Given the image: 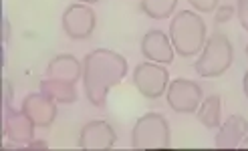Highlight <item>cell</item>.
Here are the masks:
<instances>
[{
    "mask_svg": "<svg viewBox=\"0 0 248 151\" xmlns=\"http://www.w3.org/2000/svg\"><path fill=\"white\" fill-rule=\"evenodd\" d=\"M244 50H246V59H248V45H246V48H244Z\"/></svg>",
    "mask_w": 248,
    "mask_h": 151,
    "instance_id": "27",
    "label": "cell"
},
{
    "mask_svg": "<svg viewBox=\"0 0 248 151\" xmlns=\"http://www.w3.org/2000/svg\"><path fill=\"white\" fill-rule=\"evenodd\" d=\"M176 6H178V0H141V10L150 18H155V20L171 16Z\"/></svg>",
    "mask_w": 248,
    "mask_h": 151,
    "instance_id": "16",
    "label": "cell"
},
{
    "mask_svg": "<svg viewBox=\"0 0 248 151\" xmlns=\"http://www.w3.org/2000/svg\"><path fill=\"white\" fill-rule=\"evenodd\" d=\"M236 16H238V20L242 24V29L248 32V6L246 4H238L236 6Z\"/></svg>",
    "mask_w": 248,
    "mask_h": 151,
    "instance_id": "20",
    "label": "cell"
},
{
    "mask_svg": "<svg viewBox=\"0 0 248 151\" xmlns=\"http://www.w3.org/2000/svg\"><path fill=\"white\" fill-rule=\"evenodd\" d=\"M79 2H83V4H95V2H99V0H79Z\"/></svg>",
    "mask_w": 248,
    "mask_h": 151,
    "instance_id": "24",
    "label": "cell"
},
{
    "mask_svg": "<svg viewBox=\"0 0 248 151\" xmlns=\"http://www.w3.org/2000/svg\"><path fill=\"white\" fill-rule=\"evenodd\" d=\"M171 145L170 123L159 113H145L133 125L131 147L133 149H166Z\"/></svg>",
    "mask_w": 248,
    "mask_h": 151,
    "instance_id": "4",
    "label": "cell"
},
{
    "mask_svg": "<svg viewBox=\"0 0 248 151\" xmlns=\"http://www.w3.org/2000/svg\"><path fill=\"white\" fill-rule=\"evenodd\" d=\"M246 135H248V121L242 115H238V113H234L218 127L214 141H216V147L232 149V147H240Z\"/></svg>",
    "mask_w": 248,
    "mask_h": 151,
    "instance_id": "12",
    "label": "cell"
},
{
    "mask_svg": "<svg viewBox=\"0 0 248 151\" xmlns=\"http://www.w3.org/2000/svg\"><path fill=\"white\" fill-rule=\"evenodd\" d=\"M20 109L31 117L36 129H48L57 119V101L46 97L45 93H29L22 99Z\"/></svg>",
    "mask_w": 248,
    "mask_h": 151,
    "instance_id": "8",
    "label": "cell"
},
{
    "mask_svg": "<svg viewBox=\"0 0 248 151\" xmlns=\"http://www.w3.org/2000/svg\"><path fill=\"white\" fill-rule=\"evenodd\" d=\"M234 6H230V4H224V6H220V8H216V22L218 24H222V22H228L232 16H234Z\"/></svg>",
    "mask_w": 248,
    "mask_h": 151,
    "instance_id": "18",
    "label": "cell"
},
{
    "mask_svg": "<svg viewBox=\"0 0 248 151\" xmlns=\"http://www.w3.org/2000/svg\"><path fill=\"white\" fill-rule=\"evenodd\" d=\"M232 59H234V48L232 43L228 41V36L224 32H212V36L206 41L200 57H198L194 69L200 77L214 79L224 75L232 67Z\"/></svg>",
    "mask_w": 248,
    "mask_h": 151,
    "instance_id": "3",
    "label": "cell"
},
{
    "mask_svg": "<svg viewBox=\"0 0 248 151\" xmlns=\"http://www.w3.org/2000/svg\"><path fill=\"white\" fill-rule=\"evenodd\" d=\"M242 91H244V97H248V71L244 73V79H242Z\"/></svg>",
    "mask_w": 248,
    "mask_h": 151,
    "instance_id": "23",
    "label": "cell"
},
{
    "mask_svg": "<svg viewBox=\"0 0 248 151\" xmlns=\"http://www.w3.org/2000/svg\"><path fill=\"white\" fill-rule=\"evenodd\" d=\"M188 2L194 6L196 12H212L218 8L220 0H188Z\"/></svg>",
    "mask_w": 248,
    "mask_h": 151,
    "instance_id": "17",
    "label": "cell"
},
{
    "mask_svg": "<svg viewBox=\"0 0 248 151\" xmlns=\"http://www.w3.org/2000/svg\"><path fill=\"white\" fill-rule=\"evenodd\" d=\"M95 24H97L95 10L83 2L71 4L63 12V30L73 41L89 39L95 30Z\"/></svg>",
    "mask_w": 248,
    "mask_h": 151,
    "instance_id": "7",
    "label": "cell"
},
{
    "mask_svg": "<svg viewBox=\"0 0 248 151\" xmlns=\"http://www.w3.org/2000/svg\"><path fill=\"white\" fill-rule=\"evenodd\" d=\"M127 75V60L115 50L95 48L83 59L85 97L95 107H103L109 89L117 87Z\"/></svg>",
    "mask_w": 248,
    "mask_h": 151,
    "instance_id": "1",
    "label": "cell"
},
{
    "mask_svg": "<svg viewBox=\"0 0 248 151\" xmlns=\"http://www.w3.org/2000/svg\"><path fill=\"white\" fill-rule=\"evenodd\" d=\"M238 4H246L248 6V0H238Z\"/></svg>",
    "mask_w": 248,
    "mask_h": 151,
    "instance_id": "26",
    "label": "cell"
},
{
    "mask_svg": "<svg viewBox=\"0 0 248 151\" xmlns=\"http://www.w3.org/2000/svg\"><path fill=\"white\" fill-rule=\"evenodd\" d=\"M27 147H29V149H46L48 145H46V141H43V139H32L31 143H27Z\"/></svg>",
    "mask_w": 248,
    "mask_h": 151,
    "instance_id": "21",
    "label": "cell"
},
{
    "mask_svg": "<svg viewBox=\"0 0 248 151\" xmlns=\"http://www.w3.org/2000/svg\"><path fill=\"white\" fill-rule=\"evenodd\" d=\"M2 24H4V32H2V41L6 43V41H8V36H10V24H8V18H6V16L2 18Z\"/></svg>",
    "mask_w": 248,
    "mask_h": 151,
    "instance_id": "22",
    "label": "cell"
},
{
    "mask_svg": "<svg viewBox=\"0 0 248 151\" xmlns=\"http://www.w3.org/2000/svg\"><path fill=\"white\" fill-rule=\"evenodd\" d=\"M115 129L111 127V123L103 119H93L83 125L81 135H79V147L81 149H99L105 151L115 145Z\"/></svg>",
    "mask_w": 248,
    "mask_h": 151,
    "instance_id": "9",
    "label": "cell"
},
{
    "mask_svg": "<svg viewBox=\"0 0 248 151\" xmlns=\"http://www.w3.org/2000/svg\"><path fill=\"white\" fill-rule=\"evenodd\" d=\"M133 85L145 99H159L164 97L170 87V73L166 65H159L154 60H145L133 69Z\"/></svg>",
    "mask_w": 248,
    "mask_h": 151,
    "instance_id": "5",
    "label": "cell"
},
{
    "mask_svg": "<svg viewBox=\"0 0 248 151\" xmlns=\"http://www.w3.org/2000/svg\"><path fill=\"white\" fill-rule=\"evenodd\" d=\"M240 145H242V147H248V135H246L244 139H242V143H240Z\"/></svg>",
    "mask_w": 248,
    "mask_h": 151,
    "instance_id": "25",
    "label": "cell"
},
{
    "mask_svg": "<svg viewBox=\"0 0 248 151\" xmlns=\"http://www.w3.org/2000/svg\"><path fill=\"white\" fill-rule=\"evenodd\" d=\"M34 129L36 125L22 109H12L10 105L4 107V135L10 143H31L34 139Z\"/></svg>",
    "mask_w": 248,
    "mask_h": 151,
    "instance_id": "11",
    "label": "cell"
},
{
    "mask_svg": "<svg viewBox=\"0 0 248 151\" xmlns=\"http://www.w3.org/2000/svg\"><path fill=\"white\" fill-rule=\"evenodd\" d=\"M198 121H200L206 129H218L220 127V115H222V103L218 95H210L202 101L198 107Z\"/></svg>",
    "mask_w": 248,
    "mask_h": 151,
    "instance_id": "15",
    "label": "cell"
},
{
    "mask_svg": "<svg viewBox=\"0 0 248 151\" xmlns=\"http://www.w3.org/2000/svg\"><path fill=\"white\" fill-rule=\"evenodd\" d=\"M12 101V83L10 79H2V105L8 107Z\"/></svg>",
    "mask_w": 248,
    "mask_h": 151,
    "instance_id": "19",
    "label": "cell"
},
{
    "mask_svg": "<svg viewBox=\"0 0 248 151\" xmlns=\"http://www.w3.org/2000/svg\"><path fill=\"white\" fill-rule=\"evenodd\" d=\"M173 53L176 48L171 45V39L159 29L147 30L141 39V55L145 60H154L159 65H170L173 60Z\"/></svg>",
    "mask_w": 248,
    "mask_h": 151,
    "instance_id": "10",
    "label": "cell"
},
{
    "mask_svg": "<svg viewBox=\"0 0 248 151\" xmlns=\"http://www.w3.org/2000/svg\"><path fill=\"white\" fill-rule=\"evenodd\" d=\"M77 83H69V81H61V79H51L46 77L45 81H41V93H45L46 97H51L57 103L63 105H71L79 99L77 93Z\"/></svg>",
    "mask_w": 248,
    "mask_h": 151,
    "instance_id": "14",
    "label": "cell"
},
{
    "mask_svg": "<svg viewBox=\"0 0 248 151\" xmlns=\"http://www.w3.org/2000/svg\"><path fill=\"white\" fill-rule=\"evenodd\" d=\"M46 77L77 83L83 77V62L73 55H57L46 67Z\"/></svg>",
    "mask_w": 248,
    "mask_h": 151,
    "instance_id": "13",
    "label": "cell"
},
{
    "mask_svg": "<svg viewBox=\"0 0 248 151\" xmlns=\"http://www.w3.org/2000/svg\"><path fill=\"white\" fill-rule=\"evenodd\" d=\"M166 99H168V105L176 113L190 115V113H196L198 107L202 105L204 93H202V87L196 81L176 79V81H170V87L166 91Z\"/></svg>",
    "mask_w": 248,
    "mask_h": 151,
    "instance_id": "6",
    "label": "cell"
},
{
    "mask_svg": "<svg viewBox=\"0 0 248 151\" xmlns=\"http://www.w3.org/2000/svg\"><path fill=\"white\" fill-rule=\"evenodd\" d=\"M206 22L196 10H180L170 22V39L180 57H194L204 48L206 36Z\"/></svg>",
    "mask_w": 248,
    "mask_h": 151,
    "instance_id": "2",
    "label": "cell"
}]
</instances>
